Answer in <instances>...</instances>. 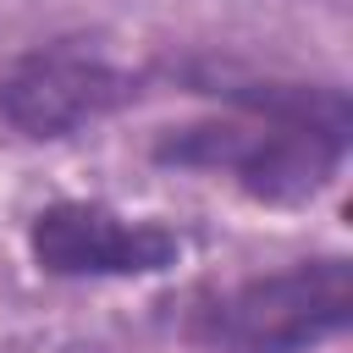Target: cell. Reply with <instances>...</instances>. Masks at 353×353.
I'll return each mask as SVG.
<instances>
[{
    "mask_svg": "<svg viewBox=\"0 0 353 353\" xmlns=\"http://www.w3.org/2000/svg\"><path fill=\"white\" fill-rule=\"evenodd\" d=\"M188 237L160 215H127L105 199H50L28 215V259L55 281H138L165 276Z\"/></svg>",
    "mask_w": 353,
    "mask_h": 353,
    "instance_id": "4",
    "label": "cell"
},
{
    "mask_svg": "<svg viewBox=\"0 0 353 353\" xmlns=\"http://www.w3.org/2000/svg\"><path fill=\"white\" fill-rule=\"evenodd\" d=\"M171 77L210 94L215 110L160 127L149 143L154 165L226 176L243 199L270 210H298L342 176L353 149V99L342 83L254 77L215 61L171 66Z\"/></svg>",
    "mask_w": 353,
    "mask_h": 353,
    "instance_id": "1",
    "label": "cell"
},
{
    "mask_svg": "<svg viewBox=\"0 0 353 353\" xmlns=\"http://www.w3.org/2000/svg\"><path fill=\"white\" fill-rule=\"evenodd\" d=\"M353 331V259L309 254L193 292L182 342L193 353H320Z\"/></svg>",
    "mask_w": 353,
    "mask_h": 353,
    "instance_id": "2",
    "label": "cell"
},
{
    "mask_svg": "<svg viewBox=\"0 0 353 353\" xmlns=\"http://www.w3.org/2000/svg\"><path fill=\"white\" fill-rule=\"evenodd\" d=\"M143 94V72L121 66L83 33L39 39L0 61V121L28 143H61L83 127L127 110Z\"/></svg>",
    "mask_w": 353,
    "mask_h": 353,
    "instance_id": "3",
    "label": "cell"
}]
</instances>
